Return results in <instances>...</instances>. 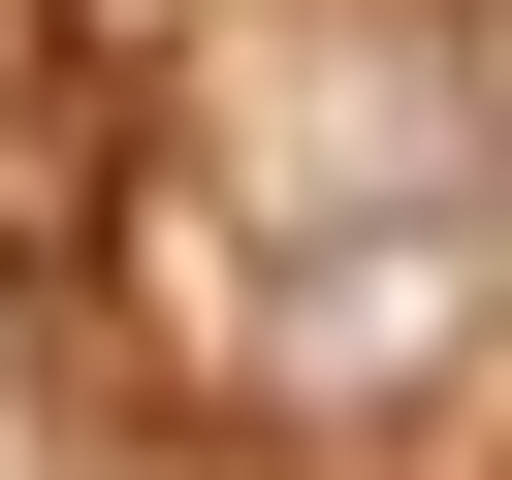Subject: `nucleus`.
Segmentation results:
<instances>
[]
</instances>
